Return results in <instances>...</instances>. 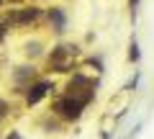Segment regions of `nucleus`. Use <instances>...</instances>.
I'll use <instances>...</instances> for the list:
<instances>
[{
	"mask_svg": "<svg viewBox=\"0 0 154 139\" xmlns=\"http://www.w3.org/2000/svg\"><path fill=\"white\" fill-rule=\"evenodd\" d=\"M46 88H49L46 83H41V85H36V88H31V93H28V103H36V100L46 93Z\"/></svg>",
	"mask_w": 154,
	"mask_h": 139,
	"instance_id": "nucleus-1",
	"label": "nucleus"
},
{
	"mask_svg": "<svg viewBox=\"0 0 154 139\" xmlns=\"http://www.w3.org/2000/svg\"><path fill=\"white\" fill-rule=\"evenodd\" d=\"M64 113L67 116H77L80 113V103H64Z\"/></svg>",
	"mask_w": 154,
	"mask_h": 139,
	"instance_id": "nucleus-2",
	"label": "nucleus"
}]
</instances>
